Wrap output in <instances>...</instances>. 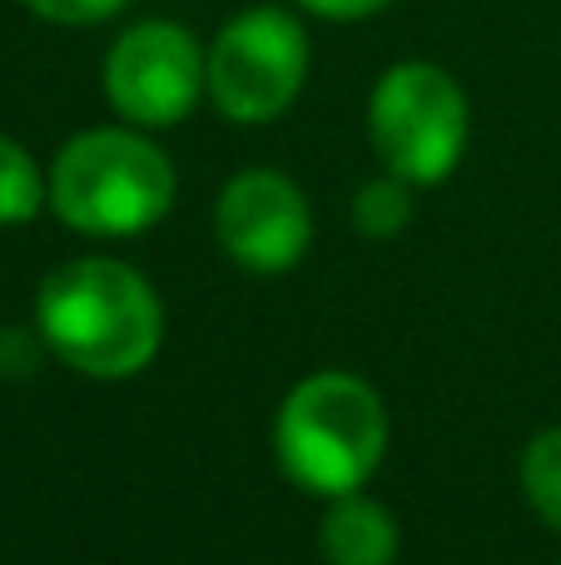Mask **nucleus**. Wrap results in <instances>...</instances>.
<instances>
[{
    "instance_id": "1",
    "label": "nucleus",
    "mask_w": 561,
    "mask_h": 565,
    "mask_svg": "<svg viewBox=\"0 0 561 565\" xmlns=\"http://www.w3.org/2000/svg\"><path fill=\"white\" fill-rule=\"evenodd\" d=\"M35 322L45 348L85 377H135L155 362L165 308L155 288L115 258H75L40 282Z\"/></svg>"
},
{
    "instance_id": "2",
    "label": "nucleus",
    "mask_w": 561,
    "mask_h": 565,
    "mask_svg": "<svg viewBox=\"0 0 561 565\" xmlns=\"http://www.w3.org/2000/svg\"><path fill=\"white\" fill-rule=\"evenodd\" d=\"M388 447V417L378 392L353 372H314L278 407V467L308 497L363 491Z\"/></svg>"
},
{
    "instance_id": "3",
    "label": "nucleus",
    "mask_w": 561,
    "mask_h": 565,
    "mask_svg": "<svg viewBox=\"0 0 561 565\" xmlns=\"http://www.w3.org/2000/svg\"><path fill=\"white\" fill-rule=\"evenodd\" d=\"M50 204L80 234H145L174 204V164L139 129H85L55 154Z\"/></svg>"
},
{
    "instance_id": "4",
    "label": "nucleus",
    "mask_w": 561,
    "mask_h": 565,
    "mask_svg": "<svg viewBox=\"0 0 561 565\" xmlns=\"http://www.w3.org/2000/svg\"><path fill=\"white\" fill-rule=\"evenodd\" d=\"M368 135L393 179L413 189L443 184L467 154L463 85L427 60H403L383 70L368 99Z\"/></svg>"
},
{
    "instance_id": "5",
    "label": "nucleus",
    "mask_w": 561,
    "mask_h": 565,
    "mask_svg": "<svg viewBox=\"0 0 561 565\" xmlns=\"http://www.w3.org/2000/svg\"><path fill=\"white\" fill-rule=\"evenodd\" d=\"M308 30L278 6L239 10L209 45V99L234 125H268L308 79Z\"/></svg>"
},
{
    "instance_id": "6",
    "label": "nucleus",
    "mask_w": 561,
    "mask_h": 565,
    "mask_svg": "<svg viewBox=\"0 0 561 565\" xmlns=\"http://www.w3.org/2000/svg\"><path fill=\"white\" fill-rule=\"evenodd\" d=\"M209 95V50L179 20H139L105 55V99L119 119L139 129H165L189 119Z\"/></svg>"
},
{
    "instance_id": "7",
    "label": "nucleus",
    "mask_w": 561,
    "mask_h": 565,
    "mask_svg": "<svg viewBox=\"0 0 561 565\" xmlns=\"http://www.w3.org/2000/svg\"><path fill=\"white\" fill-rule=\"evenodd\" d=\"M224 254L248 274H288L314 244V214L298 184L278 169H244L224 184L214 209Z\"/></svg>"
},
{
    "instance_id": "8",
    "label": "nucleus",
    "mask_w": 561,
    "mask_h": 565,
    "mask_svg": "<svg viewBox=\"0 0 561 565\" xmlns=\"http://www.w3.org/2000/svg\"><path fill=\"white\" fill-rule=\"evenodd\" d=\"M324 556L328 565H393L398 556V521L388 516V507L358 497H334L324 511Z\"/></svg>"
},
{
    "instance_id": "9",
    "label": "nucleus",
    "mask_w": 561,
    "mask_h": 565,
    "mask_svg": "<svg viewBox=\"0 0 561 565\" xmlns=\"http://www.w3.org/2000/svg\"><path fill=\"white\" fill-rule=\"evenodd\" d=\"M45 194L50 179H40V164L10 135H0V228L30 224Z\"/></svg>"
},
{
    "instance_id": "10",
    "label": "nucleus",
    "mask_w": 561,
    "mask_h": 565,
    "mask_svg": "<svg viewBox=\"0 0 561 565\" xmlns=\"http://www.w3.org/2000/svg\"><path fill=\"white\" fill-rule=\"evenodd\" d=\"M522 487L532 497L537 516L561 531V427H547L542 437H532L522 457Z\"/></svg>"
},
{
    "instance_id": "11",
    "label": "nucleus",
    "mask_w": 561,
    "mask_h": 565,
    "mask_svg": "<svg viewBox=\"0 0 561 565\" xmlns=\"http://www.w3.org/2000/svg\"><path fill=\"white\" fill-rule=\"evenodd\" d=\"M407 189H413V184H403V179H393V174L363 184V189H358V199H353V224L363 228L368 238H393L398 228L407 224V214H413Z\"/></svg>"
},
{
    "instance_id": "12",
    "label": "nucleus",
    "mask_w": 561,
    "mask_h": 565,
    "mask_svg": "<svg viewBox=\"0 0 561 565\" xmlns=\"http://www.w3.org/2000/svg\"><path fill=\"white\" fill-rule=\"evenodd\" d=\"M20 6L50 25H99V20L119 15L129 0H20Z\"/></svg>"
},
{
    "instance_id": "13",
    "label": "nucleus",
    "mask_w": 561,
    "mask_h": 565,
    "mask_svg": "<svg viewBox=\"0 0 561 565\" xmlns=\"http://www.w3.org/2000/svg\"><path fill=\"white\" fill-rule=\"evenodd\" d=\"M308 15H324V20H368L378 10H388L393 0H298Z\"/></svg>"
}]
</instances>
